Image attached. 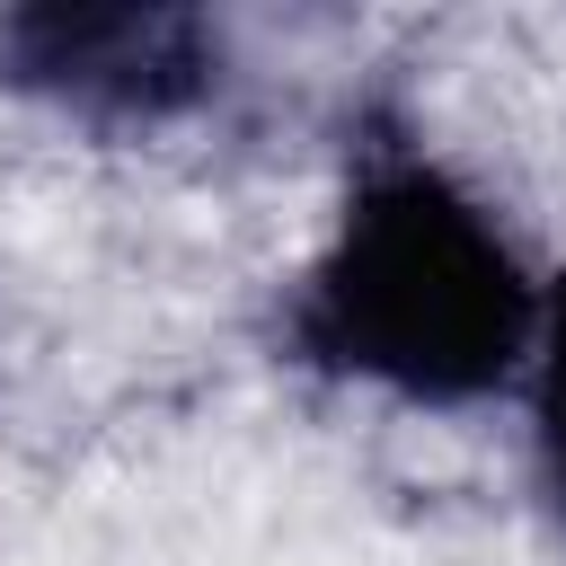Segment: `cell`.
Wrapping results in <instances>:
<instances>
[{
  "label": "cell",
  "instance_id": "6da1fadb",
  "mask_svg": "<svg viewBox=\"0 0 566 566\" xmlns=\"http://www.w3.org/2000/svg\"><path fill=\"white\" fill-rule=\"evenodd\" d=\"M539 283L433 159H371L292 301V354L416 407H469L531 363Z\"/></svg>",
  "mask_w": 566,
  "mask_h": 566
},
{
  "label": "cell",
  "instance_id": "7a4b0ae2",
  "mask_svg": "<svg viewBox=\"0 0 566 566\" xmlns=\"http://www.w3.org/2000/svg\"><path fill=\"white\" fill-rule=\"evenodd\" d=\"M0 62L80 115H177L212 80V35L186 9H27L0 27Z\"/></svg>",
  "mask_w": 566,
  "mask_h": 566
},
{
  "label": "cell",
  "instance_id": "3957f363",
  "mask_svg": "<svg viewBox=\"0 0 566 566\" xmlns=\"http://www.w3.org/2000/svg\"><path fill=\"white\" fill-rule=\"evenodd\" d=\"M531 433H539V478L566 513V274L539 292V336H531Z\"/></svg>",
  "mask_w": 566,
  "mask_h": 566
}]
</instances>
